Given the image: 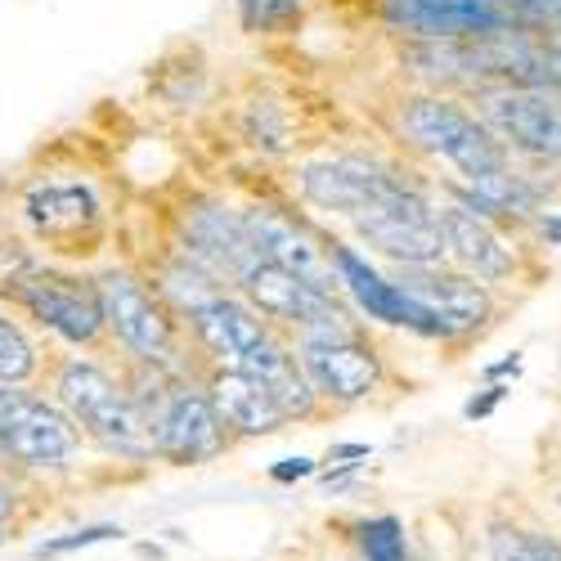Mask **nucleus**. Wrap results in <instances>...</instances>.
<instances>
[{"label":"nucleus","mask_w":561,"mask_h":561,"mask_svg":"<svg viewBox=\"0 0 561 561\" xmlns=\"http://www.w3.org/2000/svg\"><path fill=\"white\" fill-rule=\"evenodd\" d=\"M490 561H526V530L499 522L490 530Z\"/></svg>","instance_id":"nucleus-25"},{"label":"nucleus","mask_w":561,"mask_h":561,"mask_svg":"<svg viewBox=\"0 0 561 561\" xmlns=\"http://www.w3.org/2000/svg\"><path fill=\"white\" fill-rule=\"evenodd\" d=\"M153 454L171 462H207L225 449V423L207 391H171L149 417Z\"/></svg>","instance_id":"nucleus-10"},{"label":"nucleus","mask_w":561,"mask_h":561,"mask_svg":"<svg viewBox=\"0 0 561 561\" xmlns=\"http://www.w3.org/2000/svg\"><path fill=\"white\" fill-rule=\"evenodd\" d=\"M36 373V351L32 342L0 314V387H19Z\"/></svg>","instance_id":"nucleus-22"},{"label":"nucleus","mask_w":561,"mask_h":561,"mask_svg":"<svg viewBox=\"0 0 561 561\" xmlns=\"http://www.w3.org/2000/svg\"><path fill=\"white\" fill-rule=\"evenodd\" d=\"M14 293L45 329H55L64 342H77V346H90L100 333H104V301H100V288H85L68 274H50V270H23L14 284L5 288Z\"/></svg>","instance_id":"nucleus-6"},{"label":"nucleus","mask_w":561,"mask_h":561,"mask_svg":"<svg viewBox=\"0 0 561 561\" xmlns=\"http://www.w3.org/2000/svg\"><path fill=\"white\" fill-rule=\"evenodd\" d=\"M404 130L427 153H436L449 167H458V175H467V184H485V180L507 171V158H503L499 139L472 113H462L449 100H413L404 108Z\"/></svg>","instance_id":"nucleus-2"},{"label":"nucleus","mask_w":561,"mask_h":561,"mask_svg":"<svg viewBox=\"0 0 561 561\" xmlns=\"http://www.w3.org/2000/svg\"><path fill=\"white\" fill-rule=\"evenodd\" d=\"M216 413H220V423L233 427V432H243V436H270L288 423L284 409H278V400L270 396V387L261 378H252V373L243 368H220L211 387H207Z\"/></svg>","instance_id":"nucleus-17"},{"label":"nucleus","mask_w":561,"mask_h":561,"mask_svg":"<svg viewBox=\"0 0 561 561\" xmlns=\"http://www.w3.org/2000/svg\"><path fill=\"white\" fill-rule=\"evenodd\" d=\"M333 261H337V278L346 284V293L359 301V310L368 319H382V323H391V329H409V333H423V337H440V323L417 306L396 278H382L351 248H333Z\"/></svg>","instance_id":"nucleus-13"},{"label":"nucleus","mask_w":561,"mask_h":561,"mask_svg":"<svg viewBox=\"0 0 561 561\" xmlns=\"http://www.w3.org/2000/svg\"><path fill=\"white\" fill-rule=\"evenodd\" d=\"M310 472H314V462H310V458H284V462H274V467H270V481L293 485V481H306Z\"/></svg>","instance_id":"nucleus-27"},{"label":"nucleus","mask_w":561,"mask_h":561,"mask_svg":"<svg viewBox=\"0 0 561 561\" xmlns=\"http://www.w3.org/2000/svg\"><path fill=\"white\" fill-rule=\"evenodd\" d=\"M190 319H194V333L207 342V351L220 359H233V368L270 342L265 319L233 297H207L203 306L190 310Z\"/></svg>","instance_id":"nucleus-18"},{"label":"nucleus","mask_w":561,"mask_h":561,"mask_svg":"<svg viewBox=\"0 0 561 561\" xmlns=\"http://www.w3.org/2000/svg\"><path fill=\"white\" fill-rule=\"evenodd\" d=\"M503 396H507V387H490L481 400H467V409H462V413H467V417H485V413H490V409H494Z\"/></svg>","instance_id":"nucleus-29"},{"label":"nucleus","mask_w":561,"mask_h":561,"mask_svg":"<svg viewBox=\"0 0 561 561\" xmlns=\"http://www.w3.org/2000/svg\"><path fill=\"white\" fill-rule=\"evenodd\" d=\"M494 5L507 19L522 14V19H539V23H561V0H494Z\"/></svg>","instance_id":"nucleus-26"},{"label":"nucleus","mask_w":561,"mask_h":561,"mask_svg":"<svg viewBox=\"0 0 561 561\" xmlns=\"http://www.w3.org/2000/svg\"><path fill=\"white\" fill-rule=\"evenodd\" d=\"M396 284L440 323V337L481 329V323L490 319V310H494L490 293L477 284V278L445 274V270H436V265H404Z\"/></svg>","instance_id":"nucleus-12"},{"label":"nucleus","mask_w":561,"mask_h":561,"mask_svg":"<svg viewBox=\"0 0 561 561\" xmlns=\"http://www.w3.org/2000/svg\"><path fill=\"white\" fill-rule=\"evenodd\" d=\"M243 229H248V239H252L256 261L278 265V270L306 278V284H314L319 293H333V288L342 284L333 252H323V248L314 243V233L301 229L293 216L274 211V207H256V211L243 216Z\"/></svg>","instance_id":"nucleus-8"},{"label":"nucleus","mask_w":561,"mask_h":561,"mask_svg":"<svg viewBox=\"0 0 561 561\" xmlns=\"http://www.w3.org/2000/svg\"><path fill=\"white\" fill-rule=\"evenodd\" d=\"M5 517H14V490L0 481V522H5Z\"/></svg>","instance_id":"nucleus-30"},{"label":"nucleus","mask_w":561,"mask_h":561,"mask_svg":"<svg viewBox=\"0 0 561 561\" xmlns=\"http://www.w3.org/2000/svg\"><path fill=\"white\" fill-rule=\"evenodd\" d=\"M485 117L512 149L561 162V104H552L548 95H535V90H503V95L485 100Z\"/></svg>","instance_id":"nucleus-14"},{"label":"nucleus","mask_w":561,"mask_h":561,"mask_svg":"<svg viewBox=\"0 0 561 561\" xmlns=\"http://www.w3.org/2000/svg\"><path fill=\"white\" fill-rule=\"evenodd\" d=\"M359 552L364 561H413L404 526L396 517H373L359 526Z\"/></svg>","instance_id":"nucleus-21"},{"label":"nucleus","mask_w":561,"mask_h":561,"mask_svg":"<svg viewBox=\"0 0 561 561\" xmlns=\"http://www.w3.org/2000/svg\"><path fill=\"white\" fill-rule=\"evenodd\" d=\"M526 561H561V543L548 535H530L526 530Z\"/></svg>","instance_id":"nucleus-28"},{"label":"nucleus","mask_w":561,"mask_h":561,"mask_svg":"<svg viewBox=\"0 0 561 561\" xmlns=\"http://www.w3.org/2000/svg\"><path fill=\"white\" fill-rule=\"evenodd\" d=\"M391 184H396V175L382 171L378 162H368V158H329V162H310L301 171L306 198L329 207V211H346L351 220L368 203H378Z\"/></svg>","instance_id":"nucleus-15"},{"label":"nucleus","mask_w":561,"mask_h":561,"mask_svg":"<svg viewBox=\"0 0 561 561\" xmlns=\"http://www.w3.org/2000/svg\"><path fill=\"white\" fill-rule=\"evenodd\" d=\"M100 301H104V323L122 337V346L130 355L149 359V364L175 359V329L145 284H135L130 274L113 270L100 278Z\"/></svg>","instance_id":"nucleus-7"},{"label":"nucleus","mask_w":561,"mask_h":561,"mask_svg":"<svg viewBox=\"0 0 561 561\" xmlns=\"http://www.w3.org/2000/svg\"><path fill=\"white\" fill-rule=\"evenodd\" d=\"M440 233H445V252L454 256V265L467 278H481V284H499L512 274V248H503V239L494 233V225L485 216H477L472 207H440Z\"/></svg>","instance_id":"nucleus-16"},{"label":"nucleus","mask_w":561,"mask_h":561,"mask_svg":"<svg viewBox=\"0 0 561 561\" xmlns=\"http://www.w3.org/2000/svg\"><path fill=\"white\" fill-rule=\"evenodd\" d=\"M27 216L45 233H77L85 225H95L100 207H95V194L81 190V184H45V190L27 198Z\"/></svg>","instance_id":"nucleus-20"},{"label":"nucleus","mask_w":561,"mask_h":561,"mask_svg":"<svg viewBox=\"0 0 561 561\" xmlns=\"http://www.w3.org/2000/svg\"><path fill=\"white\" fill-rule=\"evenodd\" d=\"M243 288H248L256 314L293 323V329H301V337H351L355 333L351 319L337 310L333 293H319L314 284H306V278L278 270V265L256 261L243 274Z\"/></svg>","instance_id":"nucleus-5"},{"label":"nucleus","mask_w":561,"mask_h":561,"mask_svg":"<svg viewBox=\"0 0 561 561\" xmlns=\"http://www.w3.org/2000/svg\"><path fill=\"white\" fill-rule=\"evenodd\" d=\"M239 368L252 373V378H261V382L270 387V396L278 400L284 417H310V413H314V387H310V378H306L301 359H297L293 351H284L274 337H270L261 351H252Z\"/></svg>","instance_id":"nucleus-19"},{"label":"nucleus","mask_w":561,"mask_h":561,"mask_svg":"<svg viewBox=\"0 0 561 561\" xmlns=\"http://www.w3.org/2000/svg\"><path fill=\"white\" fill-rule=\"evenodd\" d=\"M301 368L314 387V396H329L337 404H355L378 391L382 364L355 333L351 337H301Z\"/></svg>","instance_id":"nucleus-11"},{"label":"nucleus","mask_w":561,"mask_h":561,"mask_svg":"<svg viewBox=\"0 0 561 561\" xmlns=\"http://www.w3.org/2000/svg\"><path fill=\"white\" fill-rule=\"evenodd\" d=\"M359 233L364 239L404 261V265H436L445 256V233H440V211L417 194L409 190V184H391V190L378 198V203H368L359 216H355Z\"/></svg>","instance_id":"nucleus-3"},{"label":"nucleus","mask_w":561,"mask_h":561,"mask_svg":"<svg viewBox=\"0 0 561 561\" xmlns=\"http://www.w3.org/2000/svg\"><path fill=\"white\" fill-rule=\"evenodd\" d=\"M239 19L248 32H278L301 23V0H239Z\"/></svg>","instance_id":"nucleus-23"},{"label":"nucleus","mask_w":561,"mask_h":561,"mask_svg":"<svg viewBox=\"0 0 561 561\" xmlns=\"http://www.w3.org/2000/svg\"><path fill=\"white\" fill-rule=\"evenodd\" d=\"M333 458H368V445H337L333 454H329V462Z\"/></svg>","instance_id":"nucleus-31"},{"label":"nucleus","mask_w":561,"mask_h":561,"mask_svg":"<svg viewBox=\"0 0 561 561\" xmlns=\"http://www.w3.org/2000/svg\"><path fill=\"white\" fill-rule=\"evenodd\" d=\"M117 535H122L117 526H85V530L59 535V539H45V543L36 548V561H45V557H68V552H77V548H95V543H108V539H117Z\"/></svg>","instance_id":"nucleus-24"},{"label":"nucleus","mask_w":561,"mask_h":561,"mask_svg":"<svg viewBox=\"0 0 561 561\" xmlns=\"http://www.w3.org/2000/svg\"><path fill=\"white\" fill-rule=\"evenodd\" d=\"M59 404L72 423L95 436L104 449L126 454V458H145L153 454V432L149 417L139 413V404L126 396L122 382H113L100 364L90 359H68L59 368Z\"/></svg>","instance_id":"nucleus-1"},{"label":"nucleus","mask_w":561,"mask_h":561,"mask_svg":"<svg viewBox=\"0 0 561 561\" xmlns=\"http://www.w3.org/2000/svg\"><path fill=\"white\" fill-rule=\"evenodd\" d=\"M81 445L72 417L23 387H0V454L19 467H64Z\"/></svg>","instance_id":"nucleus-4"},{"label":"nucleus","mask_w":561,"mask_h":561,"mask_svg":"<svg viewBox=\"0 0 561 561\" xmlns=\"http://www.w3.org/2000/svg\"><path fill=\"white\" fill-rule=\"evenodd\" d=\"M391 27L423 41H481L507 32V14L494 0H382Z\"/></svg>","instance_id":"nucleus-9"},{"label":"nucleus","mask_w":561,"mask_h":561,"mask_svg":"<svg viewBox=\"0 0 561 561\" xmlns=\"http://www.w3.org/2000/svg\"><path fill=\"white\" fill-rule=\"evenodd\" d=\"M413 561H436V557H427V552H417V557H413Z\"/></svg>","instance_id":"nucleus-33"},{"label":"nucleus","mask_w":561,"mask_h":561,"mask_svg":"<svg viewBox=\"0 0 561 561\" xmlns=\"http://www.w3.org/2000/svg\"><path fill=\"white\" fill-rule=\"evenodd\" d=\"M543 233H548V243H561V216H548L543 220Z\"/></svg>","instance_id":"nucleus-32"}]
</instances>
